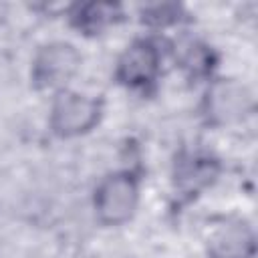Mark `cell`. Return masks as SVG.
I'll return each mask as SVG.
<instances>
[{"label": "cell", "mask_w": 258, "mask_h": 258, "mask_svg": "<svg viewBox=\"0 0 258 258\" xmlns=\"http://www.w3.org/2000/svg\"><path fill=\"white\" fill-rule=\"evenodd\" d=\"M139 200V185L133 173L119 171L105 177L95 191V212L101 224L119 226L127 222Z\"/></svg>", "instance_id": "obj_1"}, {"label": "cell", "mask_w": 258, "mask_h": 258, "mask_svg": "<svg viewBox=\"0 0 258 258\" xmlns=\"http://www.w3.org/2000/svg\"><path fill=\"white\" fill-rule=\"evenodd\" d=\"M101 115V103L73 91H60L50 109V129L60 137H75L89 131Z\"/></svg>", "instance_id": "obj_2"}, {"label": "cell", "mask_w": 258, "mask_h": 258, "mask_svg": "<svg viewBox=\"0 0 258 258\" xmlns=\"http://www.w3.org/2000/svg\"><path fill=\"white\" fill-rule=\"evenodd\" d=\"M161 54L151 40H135L117 62V79L133 89L149 87L159 73Z\"/></svg>", "instance_id": "obj_3"}, {"label": "cell", "mask_w": 258, "mask_h": 258, "mask_svg": "<svg viewBox=\"0 0 258 258\" xmlns=\"http://www.w3.org/2000/svg\"><path fill=\"white\" fill-rule=\"evenodd\" d=\"M79 60L81 58L71 44H48L34 58L32 79L38 87H60L77 73Z\"/></svg>", "instance_id": "obj_4"}, {"label": "cell", "mask_w": 258, "mask_h": 258, "mask_svg": "<svg viewBox=\"0 0 258 258\" xmlns=\"http://www.w3.org/2000/svg\"><path fill=\"white\" fill-rule=\"evenodd\" d=\"M252 248V232L244 224H232L216 232L210 252L214 258H250Z\"/></svg>", "instance_id": "obj_5"}, {"label": "cell", "mask_w": 258, "mask_h": 258, "mask_svg": "<svg viewBox=\"0 0 258 258\" xmlns=\"http://www.w3.org/2000/svg\"><path fill=\"white\" fill-rule=\"evenodd\" d=\"M244 89L236 85H220L212 93V115L220 117L222 121H230L244 111Z\"/></svg>", "instance_id": "obj_6"}, {"label": "cell", "mask_w": 258, "mask_h": 258, "mask_svg": "<svg viewBox=\"0 0 258 258\" xmlns=\"http://www.w3.org/2000/svg\"><path fill=\"white\" fill-rule=\"evenodd\" d=\"M119 16V6L115 4H87L81 6L75 16V26L87 34L103 30L107 24L115 22Z\"/></svg>", "instance_id": "obj_7"}, {"label": "cell", "mask_w": 258, "mask_h": 258, "mask_svg": "<svg viewBox=\"0 0 258 258\" xmlns=\"http://www.w3.org/2000/svg\"><path fill=\"white\" fill-rule=\"evenodd\" d=\"M216 175V163L208 157H194L181 165L177 171V183L179 187L191 191L202 185H206Z\"/></svg>", "instance_id": "obj_8"}]
</instances>
